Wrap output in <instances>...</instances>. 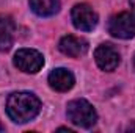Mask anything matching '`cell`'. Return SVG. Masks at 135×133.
I'll return each mask as SVG.
<instances>
[{"mask_svg":"<svg viewBox=\"0 0 135 133\" xmlns=\"http://www.w3.org/2000/svg\"><path fill=\"white\" fill-rule=\"evenodd\" d=\"M41 110V102L32 93H14L6 100V111L8 116L17 122L25 124L35 119Z\"/></svg>","mask_w":135,"mask_h":133,"instance_id":"cell-1","label":"cell"},{"mask_svg":"<svg viewBox=\"0 0 135 133\" xmlns=\"http://www.w3.org/2000/svg\"><path fill=\"white\" fill-rule=\"evenodd\" d=\"M66 114L68 119L77 125V127H83V129H90L96 124L98 121V114L96 110L93 108V105L85 99H75L69 102L66 106Z\"/></svg>","mask_w":135,"mask_h":133,"instance_id":"cell-2","label":"cell"},{"mask_svg":"<svg viewBox=\"0 0 135 133\" xmlns=\"http://www.w3.org/2000/svg\"><path fill=\"white\" fill-rule=\"evenodd\" d=\"M108 33L118 39H131L135 36V16L131 13H119L110 17Z\"/></svg>","mask_w":135,"mask_h":133,"instance_id":"cell-3","label":"cell"},{"mask_svg":"<svg viewBox=\"0 0 135 133\" xmlns=\"http://www.w3.org/2000/svg\"><path fill=\"white\" fill-rule=\"evenodd\" d=\"M71 19H72L74 27L80 32H91L98 25V14L86 3L75 5L71 11Z\"/></svg>","mask_w":135,"mask_h":133,"instance_id":"cell-4","label":"cell"},{"mask_svg":"<svg viewBox=\"0 0 135 133\" xmlns=\"http://www.w3.org/2000/svg\"><path fill=\"white\" fill-rule=\"evenodd\" d=\"M14 66L22 72L36 74L44 66V57L33 49H21L14 55Z\"/></svg>","mask_w":135,"mask_h":133,"instance_id":"cell-5","label":"cell"},{"mask_svg":"<svg viewBox=\"0 0 135 133\" xmlns=\"http://www.w3.org/2000/svg\"><path fill=\"white\" fill-rule=\"evenodd\" d=\"M94 60H96V64L102 70H107V72L115 70L119 66V61H121L118 50L112 44H101L94 50Z\"/></svg>","mask_w":135,"mask_h":133,"instance_id":"cell-6","label":"cell"},{"mask_svg":"<svg viewBox=\"0 0 135 133\" xmlns=\"http://www.w3.org/2000/svg\"><path fill=\"white\" fill-rule=\"evenodd\" d=\"M58 49H60L61 53H65V55L71 57V58H79V57L86 53L88 42L83 38H79V36H74V34H68V36H63L60 39Z\"/></svg>","mask_w":135,"mask_h":133,"instance_id":"cell-7","label":"cell"},{"mask_svg":"<svg viewBox=\"0 0 135 133\" xmlns=\"http://www.w3.org/2000/svg\"><path fill=\"white\" fill-rule=\"evenodd\" d=\"M75 83V78L72 75L71 70H68L65 67H58V69H54L50 74H49V85L52 89L55 91H60V93H66L69 91Z\"/></svg>","mask_w":135,"mask_h":133,"instance_id":"cell-8","label":"cell"},{"mask_svg":"<svg viewBox=\"0 0 135 133\" xmlns=\"http://www.w3.org/2000/svg\"><path fill=\"white\" fill-rule=\"evenodd\" d=\"M14 41V22L9 16L0 14V52L11 49Z\"/></svg>","mask_w":135,"mask_h":133,"instance_id":"cell-9","label":"cell"},{"mask_svg":"<svg viewBox=\"0 0 135 133\" xmlns=\"http://www.w3.org/2000/svg\"><path fill=\"white\" fill-rule=\"evenodd\" d=\"M28 2H30V8L33 9V13L42 17L55 14L60 8V0H28Z\"/></svg>","mask_w":135,"mask_h":133,"instance_id":"cell-10","label":"cell"},{"mask_svg":"<svg viewBox=\"0 0 135 133\" xmlns=\"http://www.w3.org/2000/svg\"><path fill=\"white\" fill-rule=\"evenodd\" d=\"M131 2V6H132V11H134V16H135V0H129Z\"/></svg>","mask_w":135,"mask_h":133,"instance_id":"cell-11","label":"cell"},{"mask_svg":"<svg viewBox=\"0 0 135 133\" xmlns=\"http://www.w3.org/2000/svg\"><path fill=\"white\" fill-rule=\"evenodd\" d=\"M134 69H135V55H134Z\"/></svg>","mask_w":135,"mask_h":133,"instance_id":"cell-12","label":"cell"}]
</instances>
